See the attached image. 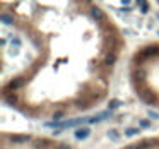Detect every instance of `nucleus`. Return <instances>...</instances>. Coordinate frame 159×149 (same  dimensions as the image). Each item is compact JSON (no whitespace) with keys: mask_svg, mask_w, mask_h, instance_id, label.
I'll return each instance as SVG.
<instances>
[{"mask_svg":"<svg viewBox=\"0 0 159 149\" xmlns=\"http://www.w3.org/2000/svg\"><path fill=\"white\" fill-rule=\"evenodd\" d=\"M120 2H122L123 5H130V4H132V0H120Z\"/></svg>","mask_w":159,"mask_h":149,"instance_id":"2eb2a0df","label":"nucleus"},{"mask_svg":"<svg viewBox=\"0 0 159 149\" xmlns=\"http://www.w3.org/2000/svg\"><path fill=\"white\" fill-rule=\"evenodd\" d=\"M10 141L14 142V144H22V142H27L31 141V135H14V137H10Z\"/></svg>","mask_w":159,"mask_h":149,"instance_id":"f03ea898","label":"nucleus"},{"mask_svg":"<svg viewBox=\"0 0 159 149\" xmlns=\"http://www.w3.org/2000/svg\"><path fill=\"white\" fill-rule=\"evenodd\" d=\"M115 60H116V57L113 55V53H111V55H108L106 58H104V62H106V63H110V65H111V63H115Z\"/></svg>","mask_w":159,"mask_h":149,"instance_id":"9b49d317","label":"nucleus"},{"mask_svg":"<svg viewBox=\"0 0 159 149\" xmlns=\"http://www.w3.org/2000/svg\"><path fill=\"white\" fill-rule=\"evenodd\" d=\"M139 125H140L142 129H149V127H151V122H149V120H140Z\"/></svg>","mask_w":159,"mask_h":149,"instance_id":"f8f14e48","label":"nucleus"},{"mask_svg":"<svg viewBox=\"0 0 159 149\" xmlns=\"http://www.w3.org/2000/svg\"><path fill=\"white\" fill-rule=\"evenodd\" d=\"M0 19H2V23L4 24H12L14 21H12V17L9 14H4V15H0Z\"/></svg>","mask_w":159,"mask_h":149,"instance_id":"9d476101","label":"nucleus"},{"mask_svg":"<svg viewBox=\"0 0 159 149\" xmlns=\"http://www.w3.org/2000/svg\"><path fill=\"white\" fill-rule=\"evenodd\" d=\"M147 115H149V118H152V120H157V118H159V115H157L156 112H152V110H149Z\"/></svg>","mask_w":159,"mask_h":149,"instance_id":"ddd939ff","label":"nucleus"},{"mask_svg":"<svg viewBox=\"0 0 159 149\" xmlns=\"http://www.w3.org/2000/svg\"><path fill=\"white\" fill-rule=\"evenodd\" d=\"M108 139H111L113 142H118L120 141V134H118V130H108Z\"/></svg>","mask_w":159,"mask_h":149,"instance_id":"39448f33","label":"nucleus"},{"mask_svg":"<svg viewBox=\"0 0 159 149\" xmlns=\"http://www.w3.org/2000/svg\"><path fill=\"white\" fill-rule=\"evenodd\" d=\"M91 15H93V19H96V21H101V19L104 17L103 11H101L99 7H93V9H91Z\"/></svg>","mask_w":159,"mask_h":149,"instance_id":"7ed1b4c3","label":"nucleus"},{"mask_svg":"<svg viewBox=\"0 0 159 149\" xmlns=\"http://www.w3.org/2000/svg\"><path fill=\"white\" fill-rule=\"evenodd\" d=\"M135 77H137L139 81H144V79L147 77V72H145L144 69H137V70H135Z\"/></svg>","mask_w":159,"mask_h":149,"instance_id":"423d86ee","label":"nucleus"},{"mask_svg":"<svg viewBox=\"0 0 159 149\" xmlns=\"http://www.w3.org/2000/svg\"><path fill=\"white\" fill-rule=\"evenodd\" d=\"M118 106H122V101L120 100H111L110 101V110H115V108H118Z\"/></svg>","mask_w":159,"mask_h":149,"instance_id":"1a4fd4ad","label":"nucleus"},{"mask_svg":"<svg viewBox=\"0 0 159 149\" xmlns=\"http://www.w3.org/2000/svg\"><path fill=\"white\" fill-rule=\"evenodd\" d=\"M157 36H159V29H157Z\"/></svg>","mask_w":159,"mask_h":149,"instance_id":"a211bd4d","label":"nucleus"},{"mask_svg":"<svg viewBox=\"0 0 159 149\" xmlns=\"http://www.w3.org/2000/svg\"><path fill=\"white\" fill-rule=\"evenodd\" d=\"M157 19H159V12H157Z\"/></svg>","mask_w":159,"mask_h":149,"instance_id":"f3484780","label":"nucleus"},{"mask_svg":"<svg viewBox=\"0 0 159 149\" xmlns=\"http://www.w3.org/2000/svg\"><path fill=\"white\" fill-rule=\"evenodd\" d=\"M89 134H91V130H89L87 127H82V129H77V130H75V139H77V141H84V139H87L89 137Z\"/></svg>","mask_w":159,"mask_h":149,"instance_id":"f257e3e1","label":"nucleus"},{"mask_svg":"<svg viewBox=\"0 0 159 149\" xmlns=\"http://www.w3.org/2000/svg\"><path fill=\"white\" fill-rule=\"evenodd\" d=\"M135 2H137V5L140 7V12H142V14H147V12H149L147 2H145V0H135Z\"/></svg>","mask_w":159,"mask_h":149,"instance_id":"20e7f679","label":"nucleus"},{"mask_svg":"<svg viewBox=\"0 0 159 149\" xmlns=\"http://www.w3.org/2000/svg\"><path fill=\"white\" fill-rule=\"evenodd\" d=\"M46 127H50V129H60V127H63V122H60V120H53V122H48L46 123Z\"/></svg>","mask_w":159,"mask_h":149,"instance_id":"6e6552de","label":"nucleus"},{"mask_svg":"<svg viewBox=\"0 0 159 149\" xmlns=\"http://www.w3.org/2000/svg\"><path fill=\"white\" fill-rule=\"evenodd\" d=\"M12 45H15V46H21V40H17V38H15V40H12Z\"/></svg>","mask_w":159,"mask_h":149,"instance_id":"4468645a","label":"nucleus"},{"mask_svg":"<svg viewBox=\"0 0 159 149\" xmlns=\"http://www.w3.org/2000/svg\"><path fill=\"white\" fill-rule=\"evenodd\" d=\"M60 149H72V146H69V144H62V146H60Z\"/></svg>","mask_w":159,"mask_h":149,"instance_id":"dca6fc26","label":"nucleus"},{"mask_svg":"<svg viewBox=\"0 0 159 149\" xmlns=\"http://www.w3.org/2000/svg\"><path fill=\"white\" fill-rule=\"evenodd\" d=\"M139 132H140L139 129H135V127H130V129H127V130H125V135H127V137H133V135H137Z\"/></svg>","mask_w":159,"mask_h":149,"instance_id":"0eeeda50","label":"nucleus"}]
</instances>
